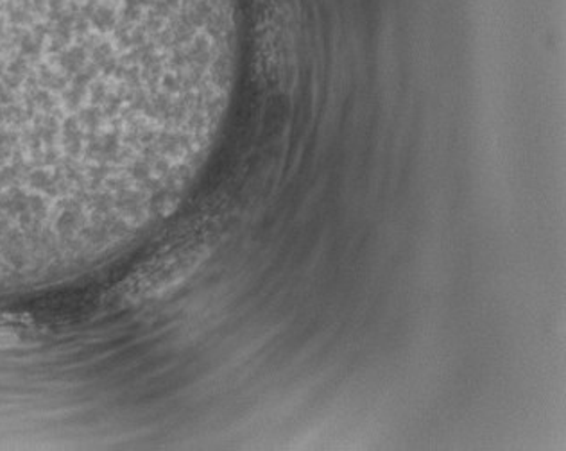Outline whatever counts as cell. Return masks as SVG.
I'll return each instance as SVG.
<instances>
[{
	"instance_id": "1",
	"label": "cell",
	"mask_w": 566,
	"mask_h": 451,
	"mask_svg": "<svg viewBox=\"0 0 566 451\" xmlns=\"http://www.w3.org/2000/svg\"><path fill=\"white\" fill-rule=\"evenodd\" d=\"M210 251L212 242L207 235L192 237L181 242L175 250L166 251L160 259L153 260L146 273L132 277V285L126 287L128 294H124V300L140 301L161 296L189 277L207 260Z\"/></svg>"
}]
</instances>
